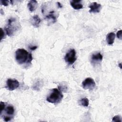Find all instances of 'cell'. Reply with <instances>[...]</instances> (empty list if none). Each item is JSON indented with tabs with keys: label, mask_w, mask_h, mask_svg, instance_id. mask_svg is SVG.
Here are the masks:
<instances>
[{
	"label": "cell",
	"mask_w": 122,
	"mask_h": 122,
	"mask_svg": "<svg viewBox=\"0 0 122 122\" xmlns=\"http://www.w3.org/2000/svg\"><path fill=\"white\" fill-rule=\"evenodd\" d=\"M15 59L20 64H30L32 60L31 53L24 49H19L15 52Z\"/></svg>",
	"instance_id": "cell-1"
},
{
	"label": "cell",
	"mask_w": 122,
	"mask_h": 122,
	"mask_svg": "<svg viewBox=\"0 0 122 122\" xmlns=\"http://www.w3.org/2000/svg\"><path fill=\"white\" fill-rule=\"evenodd\" d=\"M20 23L15 18H10L8 20L7 24L5 28L6 34L9 36H12L15 32L20 29Z\"/></svg>",
	"instance_id": "cell-2"
},
{
	"label": "cell",
	"mask_w": 122,
	"mask_h": 122,
	"mask_svg": "<svg viewBox=\"0 0 122 122\" xmlns=\"http://www.w3.org/2000/svg\"><path fill=\"white\" fill-rule=\"evenodd\" d=\"M63 98V94L61 91L56 88H54L51 90V92L49 95L46 99V100L50 103L58 104L60 103Z\"/></svg>",
	"instance_id": "cell-3"
},
{
	"label": "cell",
	"mask_w": 122,
	"mask_h": 122,
	"mask_svg": "<svg viewBox=\"0 0 122 122\" xmlns=\"http://www.w3.org/2000/svg\"><path fill=\"white\" fill-rule=\"evenodd\" d=\"M65 61L70 65L72 64L76 60V51L74 49H71L68 51L64 57Z\"/></svg>",
	"instance_id": "cell-4"
},
{
	"label": "cell",
	"mask_w": 122,
	"mask_h": 122,
	"mask_svg": "<svg viewBox=\"0 0 122 122\" xmlns=\"http://www.w3.org/2000/svg\"><path fill=\"white\" fill-rule=\"evenodd\" d=\"M95 85L96 84L94 80L91 78L85 79L82 82V88L85 90H92Z\"/></svg>",
	"instance_id": "cell-5"
},
{
	"label": "cell",
	"mask_w": 122,
	"mask_h": 122,
	"mask_svg": "<svg viewBox=\"0 0 122 122\" xmlns=\"http://www.w3.org/2000/svg\"><path fill=\"white\" fill-rule=\"evenodd\" d=\"M20 86L19 82L16 79H9L6 81V86L9 91H13L18 88Z\"/></svg>",
	"instance_id": "cell-6"
},
{
	"label": "cell",
	"mask_w": 122,
	"mask_h": 122,
	"mask_svg": "<svg viewBox=\"0 0 122 122\" xmlns=\"http://www.w3.org/2000/svg\"><path fill=\"white\" fill-rule=\"evenodd\" d=\"M89 7L90 9L89 10L90 12L96 13L100 12L102 8V6L100 4H99L96 2H93L90 4Z\"/></svg>",
	"instance_id": "cell-7"
},
{
	"label": "cell",
	"mask_w": 122,
	"mask_h": 122,
	"mask_svg": "<svg viewBox=\"0 0 122 122\" xmlns=\"http://www.w3.org/2000/svg\"><path fill=\"white\" fill-rule=\"evenodd\" d=\"M81 2V0H71L70 4L74 9L80 10L83 8V5Z\"/></svg>",
	"instance_id": "cell-8"
},
{
	"label": "cell",
	"mask_w": 122,
	"mask_h": 122,
	"mask_svg": "<svg viewBox=\"0 0 122 122\" xmlns=\"http://www.w3.org/2000/svg\"><path fill=\"white\" fill-rule=\"evenodd\" d=\"M103 56L101 54V53L99 52L96 54H92V63H97L99 62H101L102 60Z\"/></svg>",
	"instance_id": "cell-9"
},
{
	"label": "cell",
	"mask_w": 122,
	"mask_h": 122,
	"mask_svg": "<svg viewBox=\"0 0 122 122\" xmlns=\"http://www.w3.org/2000/svg\"><path fill=\"white\" fill-rule=\"evenodd\" d=\"M41 20L38 15H35L33 16L30 20L31 24L35 27H39L41 23Z\"/></svg>",
	"instance_id": "cell-10"
},
{
	"label": "cell",
	"mask_w": 122,
	"mask_h": 122,
	"mask_svg": "<svg viewBox=\"0 0 122 122\" xmlns=\"http://www.w3.org/2000/svg\"><path fill=\"white\" fill-rule=\"evenodd\" d=\"M38 6V2L36 0H31L29 1V2L28 3V7L29 8V10L30 11L33 12L34 11Z\"/></svg>",
	"instance_id": "cell-11"
},
{
	"label": "cell",
	"mask_w": 122,
	"mask_h": 122,
	"mask_svg": "<svg viewBox=\"0 0 122 122\" xmlns=\"http://www.w3.org/2000/svg\"><path fill=\"white\" fill-rule=\"evenodd\" d=\"M54 11H51L50 12L49 14L47 15L45 17V19H47L49 21L51 22L52 23H53L55 22L57 20L56 17L54 14Z\"/></svg>",
	"instance_id": "cell-12"
},
{
	"label": "cell",
	"mask_w": 122,
	"mask_h": 122,
	"mask_svg": "<svg viewBox=\"0 0 122 122\" xmlns=\"http://www.w3.org/2000/svg\"><path fill=\"white\" fill-rule=\"evenodd\" d=\"M115 35L113 32H110L108 33L106 37V41L109 45H112L114 41Z\"/></svg>",
	"instance_id": "cell-13"
},
{
	"label": "cell",
	"mask_w": 122,
	"mask_h": 122,
	"mask_svg": "<svg viewBox=\"0 0 122 122\" xmlns=\"http://www.w3.org/2000/svg\"><path fill=\"white\" fill-rule=\"evenodd\" d=\"M4 110H5L6 113L9 115H13L14 113V107L12 105H11L7 106L6 108H5Z\"/></svg>",
	"instance_id": "cell-14"
},
{
	"label": "cell",
	"mask_w": 122,
	"mask_h": 122,
	"mask_svg": "<svg viewBox=\"0 0 122 122\" xmlns=\"http://www.w3.org/2000/svg\"><path fill=\"white\" fill-rule=\"evenodd\" d=\"M80 102L81 105L83 106L88 107L89 106V102L88 99L87 98H83L81 99V100L80 101Z\"/></svg>",
	"instance_id": "cell-15"
},
{
	"label": "cell",
	"mask_w": 122,
	"mask_h": 122,
	"mask_svg": "<svg viewBox=\"0 0 122 122\" xmlns=\"http://www.w3.org/2000/svg\"><path fill=\"white\" fill-rule=\"evenodd\" d=\"M41 84H42V81H38L34 84V85L32 88L34 90L38 91L41 88V87L42 86Z\"/></svg>",
	"instance_id": "cell-16"
},
{
	"label": "cell",
	"mask_w": 122,
	"mask_h": 122,
	"mask_svg": "<svg viewBox=\"0 0 122 122\" xmlns=\"http://www.w3.org/2000/svg\"><path fill=\"white\" fill-rule=\"evenodd\" d=\"M112 122H122V119L119 115H116L112 118Z\"/></svg>",
	"instance_id": "cell-17"
},
{
	"label": "cell",
	"mask_w": 122,
	"mask_h": 122,
	"mask_svg": "<svg viewBox=\"0 0 122 122\" xmlns=\"http://www.w3.org/2000/svg\"><path fill=\"white\" fill-rule=\"evenodd\" d=\"M10 1L9 0H0V4L4 6H7L9 5Z\"/></svg>",
	"instance_id": "cell-18"
},
{
	"label": "cell",
	"mask_w": 122,
	"mask_h": 122,
	"mask_svg": "<svg viewBox=\"0 0 122 122\" xmlns=\"http://www.w3.org/2000/svg\"><path fill=\"white\" fill-rule=\"evenodd\" d=\"M5 107V102H0V114H1L2 112V111L4 110Z\"/></svg>",
	"instance_id": "cell-19"
},
{
	"label": "cell",
	"mask_w": 122,
	"mask_h": 122,
	"mask_svg": "<svg viewBox=\"0 0 122 122\" xmlns=\"http://www.w3.org/2000/svg\"><path fill=\"white\" fill-rule=\"evenodd\" d=\"M122 30H119L117 33V37L118 38H119L120 40H122Z\"/></svg>",
	"instance_id": "cell-20"
},
{
	"label": "cell",
	"mask_w": 122,
	"mask_h": 122,
	"mask_svg": "<svg viewBox=\"0 0 122 122\" xmlns=\"http://www.w3.org/2000/svg\"><path fill=\"white\" fill-rule=\"evenodd\" d=\"M0 30H1V34H0V39L1 40H2V39H4V38L5 37V32L3 31L2 28H0Z\"/></svg>",
	"instance_id": "cell-21"
},
{
	"label": "cell",
	"mask_w": 122,
	"mask_h": 122,
	"mask_svg": "<svg viewBox=\"0 0 122 122\" xmlns=\"http://www.w3.org/2000/svg\"><path fill=\"white\" fill-rule=\"evenodd\" d=\"M12 117H10V116H5L4 117V120L5 121V122H8V121H10Z\"/></svg>",
	"instance_id": "cell-22"
},
{
	"label": "cell",
	"mask_w": 122,
	"mask_h": 122,
	"mask_svg": "<svg viewBox=\"0 0 122 122\" xmlns=\"http://www.w3.org/2000/svg\"><path fill=\"white\" fill-rule=\"evenodd\" d=\"M37 48V46H34L29 47V49H30V50H31V51H34V50H36Z\"/></svg>",
	"instance_id": "cell-23"
},
{
	"label": "cell",
	"mask_w": 122,
	"mask_h": 122,
	"mask_svg": "<svg viewBox=\"0 0 122 122\" xmlns=\"http://www.w3.org/2000/svg\"><path fill=\"white\" fill-rule=\"evenodd\" d=\"M57 5H58V7H59V8H62V5H61V4L59 2H58L57 3Z\"/></svg>",
	"instance_id": "cell-24"
},
{
	"label": "cell",
	"mask_w": 122,
	"mask_h": 122,
	"mask_svg": "<svg viewBox=\"0 0 122 122\" xmlns=\"http://www.w3.org/2000/svg\"><path fill=\"white\" fill-rule=\"evenodd\" d=\"M118 66H119V67H120V68L121 69H122V63H120L119 64V65H118Z\"/></svg>",
	"instance_id": "cell-25"
}]
</instances>
